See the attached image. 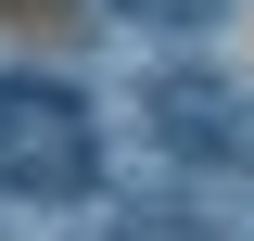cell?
I'll use <instances>...</instances> for the list:
<instances>
[{"label": "cell", "instance_id": "cell-1", "mask_svg": "<svg viewBox=\"0 0 254 241\" xmlns=\"http://www.w3.org/2000/svg\"><path fill=\"white\" fill-rule=\"evenodd\" d=\"M89 178H102V152H89L76 89H51V76H0V190H26V203H76Z\"/></svg>", "mask_w": 254, "mask_h": 241}, {"label": "cell", "instance_id": "cell-2", "mask_svg": "<svg viewBox=\"0 0 254 241\" xmlns=\"http://www.w3.org/2000/svg\"><path fill=\"white\" fill-rule=\"evenodd\" d=\"M153 127H165L178 152H254L242 102H216V89H190V76H165V89H153Z\"/></svg>", "mask_w": 254, "mask_h": 241}, {"label": "cell", "instance_id": "cell-3", "mask_svg": "<svg viewBox=\"0 0 254 241\" xmlns=\"http://www.w3.org/2000/svg\"><path fill=\"white\" fill-rule=\"evenodd\" d=\"M140 13H203V0H140Z\"/></svg>", "mask_w": 254, "mask_h": 241}]
</instances>
